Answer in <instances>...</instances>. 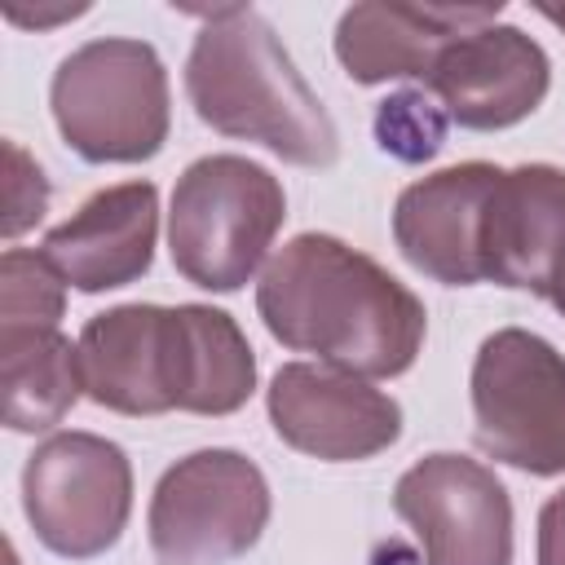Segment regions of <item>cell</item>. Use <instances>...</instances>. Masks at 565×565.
<instances>
[{"instance_id": "6da1fadb", "label": "cell", "mask_w": 565, "mask_h": 565, "mask_svg": "<svg viewBox=\"0 0 565 565\" xmlns=\"http://www.w3.org/2000/svg\"><path fill=\"white\" fill-rule=\"evenodd\" d=\"M256 313L282 349L362 380L406 375L428 331V309L406 282L322 230L287 238L265 260Z\"/></svg>"}, {"instance_id": "7a4b0ae2", "label": "cell", "mask_w": 565, "mask_h": 565, "mask_svg": "<svg viewBox=\"0 0 565 565\" xmlns=\"http://www.w3.org/2000/svg\"><path fill=\"white\" fill-rule=\"evenodd\" d=\"M75 344L84 393L115 415H234L256 393V353L216 305H115Z\"/></svg>"}, {"instance_id": "3957f363", "label": "cell", "mask_w": 565, "mask_h": 565, "mask_svg": "<svg viewBox=\"0 0 565 565\" xmlns=\"http://www.w3.org/2000/svg\"><path fill=\"white\" fill-rule=\"evenodd\" d=\"M194 115L234 141H256L296 168H331L340 132L278 31L252 4H221L199 26L185 57Z\"/></svg>"}, {"instance_id": "277c9868", "label": "cell", "mask_w": 565, "mask_h": 565, "mask_svg": "<svg viewBox=\"0 0 565 565\" xmlns=\"http://www.w3.org/2000/svg\"><path fill=\"white\" fill-rule=\"evenodd\" d=\"M49 106L84 163H146L172 128L168 66L150 40L102 35L57 62Z\"/></svg>"}, {"instance_id": "5b68a950", "label": "cell", "mask_w": 565, "mask_h": 565, "mask_svg": "<svg viewBox=\"0 0 565 565\" xmlns=\"http://www.w3.org/2000/svg\"><path fill=\"white\" fill-rule=\"evenodd\" d=\"M287 221L282 181L247 154L194 159L168 203V252L185 282L203 291L247 287Z\"/></svg>"}, {"instance_id": "8992f818", "label": "cell", "mask_w": 565, "mask_h": 565, "mask_svg": "<svg viewBox=\"0 0 565 565\" xmlns=\"http://www.w3.org/2000/svg\"><path fill=\"white\" fill-rule=\"evenodd\" d=\"M472 437L508 468L530 477L565 472V353L525 327L481 340L468 375Z\"/></svg>"}, {"instance_id": "52a82bcc", "label": "cell", "mask_w": 565, "mask_h": 565, "mask_svg": "<svg viewBox=\"0 0 565 565\" xmlns=\"http://www.w3.org/2000/svg\"><path fill=\"white\" fill-rule=\"evenodd\" d=\"M269 512L265 472L243 450L207 446L154 481L146 508L150 552L159 565H225L260 543Z\"/></svg>"}, {"instance_id": "ba28073f", "label": "cell", "mask_w": 565, "mask_h": 565, "mask_svg": "<svg viewBox=\"0 0 565 565\" xmlns=\"http://www.w3.org/2000/svg\"><path fill=\"white\" fill-rule=\"evenodd\" d=\"M22 512L53 556L93 561L110 552L132 516L128 450L84 428L44 437L22 468Z\"/></svg>"}, {"instance_id": "9c48e42d", "label": "cell", "mask_w": 565, "mask_h": 565, "mask_svg": "<svg viewBox=\"0 0 565 565\" xmlns=\"http://www.w3.org/2000/svg\"><path fill=\"white\" fill-rule=\"evenodd\" d=\"M424 565H512V494L481 459L433 450L393 486Z\"/></svg>"}, {"instance_id": "30bf717a", "label": "cell", "mask_w": 565, "mask_h": 565, "mask_svg": "<svg viewBox=\"0 0 565 565\" xmlns=\"http://www.w3.org/2000/svg\"><path fill=\"white\" fill-rule=\"evenodd\" d=\"M265 411L278 441L322 463H358L402 437L397 397L327 362H282L265 388Z\"/></svg>"}, {"instance_id": "8fae6325", "label": "cell", "mask_w": 565, "mask_h": 565, "mask_svg": "<svg viewBox=\"0 0 565 565\" xmlns=\"http://www.w3.org/2000/svg\"><path fill=\"white\" fill-rule=\"evenodd\" d=\"M424 88L437 97L450 124L468 132H499L543 106L552 62L547 49L521 26L486 22L437 53Z\"/></svg>"}, {"instance_id": "7c38bea8", "label": "cell", "mask_w": 565, "mask_h": 565, "mask_svg": "<svg viewBox=\"0 0 565 565\" xmlns=\"http://www.w3.org/2000/svg\"><path fill=\"white\" fill-rule=\"evenodd\" d=\"M159 243V190L154 181H119L88 194L66 221H57L40 252L66 287L102 296L150 274Z\"/></svg>"}, {"instance_id": "4fadbf2b", "label": "cell", "mask_w": 565, "mask_h": 565, "mask_svg": "<svg viewBox=\"0 0 565 565\" xmlns=\"http://www.w3.org/2000/svg\"><path fill=\"white\" fill-rule=\"evenodd\" d=\"M481 274L552 300L565 274V168L516 163L499 172L481 216Z\"/></svg>"}, {"instance_id": "5bb4252c", "label": "cell", "mask_w": 565, "mask_h": 565, "mask_svg": "<svg viewBox=\"0 0 565 565\" xmlns=\"http://www.w3.org/2000/svg\"><path fill=\"white\" fill-rule=\"evenodd\" d=\"M499 163L468 159L411 181L393 203L397 252L441 287L486 282L481 274V216L499 181Z\"/></svg>"}, {"instance_id": "9a60e30c", "label": "cell", "mask_w": 565, "mask_h": 565, "mask_svg": "<svg viewBox=\"0 0 565 565\" xmlns=\"http://www.w3.org/2000/svg\"><path fill=\"white\" fill-rule=\"evenodd\" d=\"M503 0L494 4H397V0H362L349 4L335 22V57L353 84H388V79H428L437 53L499 22Z\"/></svg>"}, {"instance_id": "2e32d148", "label": "cell", "mask_w": 565, "mask_h": 565, "mask_svg": "<svg viewBox=\"0 0 565 565\" xmlns=\"http://www.w3.org/2000/svg\"><path fill=\"white\" fill-rule=\"evenodd\" d=\"M4 424L13 433H49L84 393L79 344L57 327H0Z\"/></svg>"}, {"instance_id": "e0dca14e", "label": "cell", "mask_w": 565, "mask_h": 565, "mask_svg": "<svg viewBox=\"0 0 565 565\" xmlns=\"http://www.w3.org/2000/svg\"><path fill=\"white\" fill-rule=\"evenodd\" d=\"M66 309V282L35 247H9L0 256V327H57Z\"/></svg>"}, {"instance_id": "ac0fdd59", "label": "cell", "mask_w": 565, "mask_h": 565, "mask_svg": "<svg viewBox=\"0 0 565 565\" xmlns=\"http://www.w3.org/2000/svg\"><path fill=\"white\" fill-rule=\"evenodd\" d=\"M446 110L428 88H402L388 93L375 110V141L384 154L402 163H428L446 146Z\"/></svg>"}, {"instance_id": "d6986e66", "label": "cell", "mask_w": 565, "mask_h": 565, "mask_svg": "<svg viewBox=\"0 0 565 565\" xmlns=\"http://www.w3.org/2000/svg\"><path fill=\"white\" fill-rule=\"evenodd\" d=\"M49 207V177L44 168L18 146L4 141V238L26 234Z\"/></svg>"}, {"instance_id": "ffe728a7", "label": "cell", "mask_w": 565, "mask_h": 565, "mask_svg": "<svg viewBox=\"0 0 565 565\" xmlns=\"http://www.w3.org/2000/svg\"><path fill=\"white\" fill-rule=\"evenodd\" d=\"M534 561H539V565H565V486L539 508Z\"/></svg>"}, {"instance_id": "44dd1931", "label": "cell", "mask_w": 565, "mask_h": 565, "mask_svg": "<svg viewBox=\"0 0 565 565\" xmlns=\"http://www.w3.org/2000/svg\"><path fill=\"white\" fill-rule=\"evenodd\" d=\"M534 13H539V18H547V22H552V26L565 35V4H552V0H534Z\"/></svg>"}, {"instance_id": "7402d4cb", "label": "cell", "mask_w": 565, "mask_h": 565, "mask_svg": "<svg viewBox=\"0 0 565 565\" xmlns=\"http://www.w3.org/2000/svg\"><path fill=\"white\" fill-rule=\"evenodd\" d=\"M552 305H556L561 318H565V274H561V282H556V291H552Z\"/></svg>"}]
</instances>
